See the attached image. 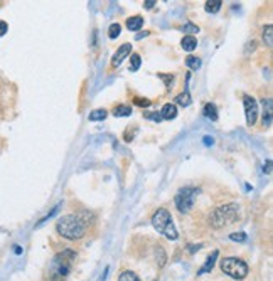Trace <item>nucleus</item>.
<instances>
[{"instance_id":"1","label":"nucleus","mask_w":273,"mask_h":281,"mask_svg":"<svg viewBox=\"0 0 273 281\" xmlns=\"http://www.w3.org/2000/svg\"><path fill=\"white\" fill-rule=\"evenodd\" d=\"M76 259V253L71 249H64L63 253H58L51 261L48 268V276L51 281H64L69 276L73 263Z\"/></svg>"},{"instance_id":"2","label":"nucleus","mask_w":273,"mask_h":281,"mask_svg":"<svg viewBox=\"0 0 273 281\" xmlns=\"http://www.w3.org/2000/svg\"><path fill=\"white\" fill-rule=\"evenodd\" d=\"M56 231L69 241H76L86 234V221L81 219L78 214H69V216L59 219L56 224Z\"/></svg>"},{"instance_id":"3","label":"nucleus","mask_w":273,"mask_h":281,"mask_svg":"<svg viewBox=\"0 0 273 281\" xmlns=\"http://www.w3.org/2000/svg\"><path fill=\"white\" fill-rule=\"evenodd\" d=\"M240 216V207L238 204H226V206L216 207L213 212H211L209 222L214 229H224L228 227L229 224H233Z\"/></svg>"},{"instance_id":"4","label":"nucleus","mask_w":273,"mask_h":281,"mask_svg":"<svg viewBox=\"0 0 273 281\" xmlns=\"http://www.w3.org/2000/svg\"><path fill=\"white\" fill-rule=\"evenodd\" d=\"M152 226L157 232L164 234V236L167 239H171V241H176L179 238L177 229L174 226L172 216L167 209H157V212L152 216Z\"/></svg>"},{"instance_id":"5","label":"nucleus","mask_w":273,"mask_h":281,"mask_svg":"<svg viewBox=\"0 0 273 281\" xmlns=\"http://www.w3.org/2000/svg\"><path fill=\"white\" fill-rule=\"evenodd\" d=\"M221 271H223L224 274H228L229 278L233 279H245L246 276H248V264H246L243 259L240 258H224L221 259Z\"/></svg>"},{"instance_id":"6","label":"nucleus","mask_w":273,"mask_h":281,"mask_svg":"<svg viewBox=\"0 0 273 281\" xmlns=\"http://www.w3.org/2000/svg\"><path fill=\"white\" fill-rule=\"evenodd\" d=\"M198 194H199V191L198 189H194V187L181 189V191L176 194V199H174V204H176L177 211L182 212V214L189 212L194 206V199H196Z\"/></svg>"},{"instance_id":"7","label":"nucleus","mask_w":273,"mask_h":281,"mask_svg":"<svg viewBox=\"0 0 273 281\" xmlns=\"http://www.w3.org/2000/svg\"><path fill=\"white\" fill-rule=\"evenodd\" d=\"M245 105V116H246V123L250 126L256 123V118H258V103L255 101L253 96H245L243 98Z\"/></svg>"},{"instance_id":"8","label":"nucleus","mask_w":273,"mask_h":281,"mask_svg":"<svg viewBox=\"0 0 273 281\" xmlns=\"http://www.w3.org/2000/svg\"><path fill=\"white\" fill-rule=\"evenodd\" d=\"M130 53H132V44H122L120 48H118V51L115 53V56H113V59H111V64L115 66V68H118V66H120L123 61H125L128 56H130Z\"/></svg>"},{"instance_id":"9","label":"nucleus","mask_w":273,"mask_h":281,"mask_svg":"<svg viewBox=\"0 0 273 281\" xmlns=\"http://www.w3.org/2000/svg\"><path fill=\"white\" fill-rule=\"evenodd\" d=\"M219 256V251L216 249V251H213L208 256V259H206V263H204V266L199 269L198 274H206V273H211L213 271V268H214V264H216V259H218Z\"/></svg>"},{"instance_id":"10","label":"nucleus","mask_w":273,"mask_h":281,"mask_svg":"<svg viewBox=\"0 0 273 281\" xmlns=\"http://www.w3.org/2000/svg\"><path fill=\"white\" fill-rule=\"evenodd\" d=\"M159 113H161L162 120H174L177 116V106L174 103H166Z\"/></svg>"},{"instance_id":"11","label":"nucleus","mask_w":273,"mask_h":281,"mask_svg":"<svg viewBox=\"0 0 273 281\" xmlns=\"http://www.w3.org/2000/svg\"><path fill=\"white\" fill-rule=\"evenodd\" d=\"M142 25H143V17H140V15H133V17L127 19V27H128V30H132V32L140 30Z\"/></svg>"},{"instance_id":"12","label":"nucleus","mask_w":273,"mask_h":281,"mask_svg":"<svg viewBox=\"0 0 273 281\" xmlns=\"http://www.w3.org/2000/svg\"><path fill=\"white\" fill-rule=\"evenodd\" d=\"M181 45H182L184 51H187V53H192V51L198 48V39H196L194 35H184Z\"/></svg>"},{"instance_id":"13","label":"nucleus","mask_w":273,"mask_h":281,"mask_svg":"<svg viewBox=\"0 0 273 281\" xmlns=\"http://www.w3.org/2000/svg\"><path fill=\"white\" fill-rule=\"evenodd\" d=\"M203 113H204L206 118H209L213 121L218 120V108H216L214 103H206L204 108H203Z\"/></svg>"},{"instance_id":"14","label":"nucleus","mask_w":273,"mask_h":281,"mask_svg":"<svg viewBox=\"0 0 273 281\" xmlns=\"http://www.w3.org/2000/svg\"><path fill=\"white\" fill-rule=\"evenodd\" d=\"M113 115L116 116V118H123V116H130L132 115V108L128 105H118L115 106V110H113Z\"/></svg>"},{"instance_id":"15","label":"nucleus","mask_w":273,"mask_h":281,"mask_svg":"<svg viewBox=\"0 0 273 281\" xmlns=\"http://www.w3.org/2000/svg\"><path fill=\"white\" fill-rule=\"evenodd\" d=\"M221 5H223V2H221V0H208V2L204 4V9H206V12L216 14V12H219Z\"/></svg>"},{"instance_id":"16","label":"nucleus","mask_w":273,"mask_h":281,"mask_svg":"<svg viewBox=\"0 0 273 281\" xmlns=\"http://www.w3.org/2000/svg\"><path fill=\"white\" fill-rule=\"evenodd\" d=\"M201 64H203V61H201L198 56H187V58H185V66H187L189 69L198 71L201 68Z\"/></svg>"},{"instance_id":"17","label":"nucleus","mask_w":273,"mask_h":281,"mask_svg":"<svg viewBox=\"0 0 273 281\" xmlns=\"http://www.w3.org/2000/svg\"><path fill=\"white\" fill-rule=\"evenodd\" d=\"M263 40H265V44L268 45V48H271V45H273V27H271V24L265 25V27H263Z\"/></svg>"},{"instance_id":"18","label":"nucleus","mask_w":273,"mask_h":281,"mask_svg":"<svg viewBox=\"0 0 273 281\" xmlns=\"http://www.w3.org/2000/svg\"><path fill=\"white\" fill-rule=\"evenodd\" d=\"M108 116V111L106 110H95V111H91L90 113V121H101V120H105Z\"/></svg>"},{"instance_id":"19","label":"nucleus","mask_w":273,"mask_h":281,"mask_svg":"<svg viewBox=\"0 0 273 281\" xmlns=\"http://www.w3.org/2000/svg\"><path fill=\"white\" fill-rule=\"evenodd\" d=\"M130 58V71H138V68H140V64H142V59H140V54H132V56H128Z\"/></svg>"},{"instance_id":"20","label":"nucleus","mask_w":273,"mask_h":281,"mask_svg":"<svg viewBox=\"0 0 273 281\" xmlns=\"http://www.w3.org/2000/svg\"><path fill=\"white\" fill-rule=\"evenodd\" d=\"M176 103L181 106H189L190 105V95L187 93V91H184V93H181L176 98Z\"/></svg>"},{"instance_id":"21","label":"nucleus","mask_w":273,"mask_h":281,"mask_svg":"<svg viewBox=\"0 0 273 281\" xmlns=\"http://www.w3.org/2000/svg\"><path fill=\"white\" fill-rule=\"evenodd\" d=\"M122 32V25L120 24H111L110 29H108V37L110 39H116Z\"/></svg>"},{"instance_id":"22","label":"nucleus","mask_w":273,"mask_h":281,"mask_svg":"<svg viewBox=\"0 0 273 281\" xmlns=\"http://www.w3.org/2000/svg\"><path fill=\"white\" fill-rule=\"evenodd\" d=\"M118 281H140V278H138L137 273H133V271H123L120 274V278H118Z\"/></svg>"},{"instance_id":"23","label":"nucleus","mask_w":273,"mask_h":281,"mask_svg":"<svg viewBox=\"0 0 273 281\" xmlns=\"http://www.w3.org/2000/svg\"><path fill=\"white\" fill-rule=\"evenodd\" d=\"M182 32L196 34V32H199V27H198V25H194V24H185L184 27H182Z\"/></svg>"},{"instance_id":"24","label":"nucleus","mask_w":273,"mask_h":281,"mask_svg":"<svg viewBox=\"0 0 273 281\" xmlns=\"http://www.w3.org/2000/svg\"><path fill=\"white\" fill-rule=\"evenodd\" d=\"M229 239L231 241H238V243H243V241H246V234L245 232H233V234H229Z\"/></svg>"},{"instance_id":"25","label":"nucleus","mask_w":273,"mask_h":281,"mask_svg":"<svg viewBox=\"0 0 273 281\" xmlns=\"http://www.w3.org/2000/svg\"><path fill=\"white\" fill-rule=\"evenodd\" d=\"M159 78L166 81V86H167V88H171V83L174 81V76H172V74H159Z\"/></svg>"},{"instance_id":"26","label":"nucleus","mask_w":273,"mask_h":281,"mask_svg":"<svg viewBox=\"0 0 273 281\" xmlns=\"http://www.w3.org/2000/svg\"><path fill=\"white\" fill-rule=\"evenodd\" d=\"M145 118H148V120H153V121H161L162 118H161V113H145Z\"/></svg>"},{"instance_id":"27","label":"nucleus","mask_w":273,"mask_h":281,"mask_svg":"<svg viewBox=\"0 0 273 281\" xmlns=\"http://www.w3.org/2000/svg\"><path fill=\"white\" fill-rule=\"evenodd\" d=\"M7 30H9V24L4 22V20H0V37L7 34Z\"/></svg>"},{"instance_id":"28","label":"nucleus","mask_w":273,"mask_h":281,"mask_svg":"<svg viewBox=\"0 0 273 281\" xmlns=\"http://www.w3.org/2000/svg\"><path fill=\"white\" fill-rule=\"evenodd\" d=\"M133 103L138 105V106H150V101H148V100H140V98H135V100H133Z\"/></svg>"},{"instance_id":"29","label":"nucleus","mask_w":273,"mask_h":281,"mask_svg":"<svg viewBox=\"0 0 273 281\" xmlns=\"http://www.w3.org/2000/svg\"><path fill=\"white\" fill-rule=\"evenodd\" d=\"M155 4H157L155 0H147V2H145V9H152Z\"/></svg>"},{"instance_id":"30","label":"nucleus","mask_w":273,"mask_h":281,"mask_svg":"<svg viewBox=\"0 0 273 281\" xmlns=\"http://www.w3.org/2000/svg\"><path fill=\"white\" fill-rule=\"evenodd\" d=\"M263 170H266V173H271V160L266 162V167L263 168Z\"/></svg>"},{"instance_id":"31","label":"nucleus","mask_w":273,"mask_h":281,"mask_svg":"<svg viewBox=\"0 0 273 281\" xmlns=\"http://www.w3.org/2000/svg\"><path fill=\"white\" fill-rule=\"evenodd\" d=\"M204 143H206V145H209V143H211V145H213V138H211V136H204Z\"/></svg>"}]
</instances>
